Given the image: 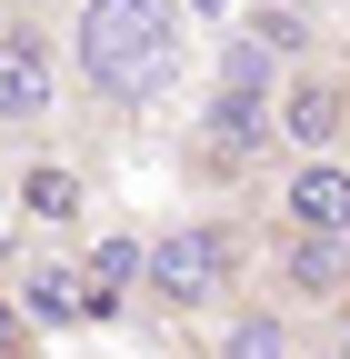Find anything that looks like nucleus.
<instances>
[{
	"label": "nucleus",
	"mask_w": 350,
	"mask_h": 359,
	"mask_svg": "<svg viewBox=\"0 0 350 359\" xmlns=\"http://www.w3.org/2000/svg\"><path fill=\"white\" fill-rule=\"evenodd\" d=\"M250 40H271V50H300V40H311V20H300L290 0H260V11H250Z\"/></svg>",
	"instance_id": "obj_11"
},
{
	"label": "nucleus",
	"mask_w": 350,
	"mask_h": 359,
	"mask_svg": "<svg viewBox=\"0 0 350 359\" xmlns=\"http://www.w3.org/2000/svg\"><path fill=\"white\" fill-rule=\"evenodd\" d=\"M40 110H51V50L11 30L0 40V120H40Z\"/></svg>",
	"instance_id": "obj_5"
},
{
	"label": "nucleus",
	"mask_w": 350,
	"mask_h": 359,
	"mask_svg": "<svg viewBox=\"0 0 350 359\" xmlns=\"http://www.w3.org/2000/svg\"><path fill=\"white\" fill-rule=\"evenodd\" d=\"M280 219H290V230H330V240H350V170L311 160V170L290 180V200H280Z\"/></svg>",
	"instance_id": "obj_4"
},
{
	"label": "nucleus",
	"mask_w": 350,
	"mask_h": 359,
	"mask_svg": "<svg viewBox=\"0 0 350 359\" xmlns=\"http://www.w3.org/2000/svg\"><path fill=\"white\" fill-rule=\"evenodd\" d=\"M20 309H30L40 330H70V320H91V269H30Z\"/></svg>",
	"instance_id": "obj_7"
},
{
	"label": "nucleus",
	"mask_w": 350,
	"mask_h": 359,
	"mask_svg": "<svg viewBox=\"0 0 350 359\" xmlns=\"http://www.w3.org/2000/svg\"><path fill=\"white\" fill-rule=\"evenodd\" d=\"M330 130H340V90H330V80H300V90H280V140L320 150Z\"/></svg>",
	"instance_id": "obj_8"
},
{
	"label": "nucleus",
	"mask_w": 350,
	"mask_h": 359,
	"mask_svg": "<svg viewBox=\"0 0 350 359\" xmlns=\"http://www.w3.org/2000/svg\"><path fill=\"white\" fill-rule=\"evenodd\" d=\"M0 349H20V320H11V309H0Z\"/></svg>",
	"instance_id": "obj_13"
},
{
	"label": "nucleus",
	"mask_w": 350,
	"mask_h": 359,
	"mask_svg": "<svg viewBox=\"0 0 350 359\" xmlns=\"http://www.w3.org/2000/svg\"><path fill=\"white\" fill-rule=\"evenodd\" d=\"M280 269H290V290H340V280H350V259H340V240H330V230H300Z\"/></svg>",
	"instance_id": "obj_9"
},
{
	"label": "nucleus",
	"mask_w": 350,
	"mask_h": 359,
	"mask_svg": "<svg viewBox=\"0 0 350 359\" xmlns=\"http://www.w3.org/2000/svg\"><path fill=\"white\" fill-rule=\"evenodd\" d=\"M80 269H91V320H120V299L141 290V269H150V250H141V240L120 230V240H101L91 259H80Z\"/></svg>",
	"instance_id": "obj_6"
},
{
	"label": "nucleus",
	"mask_w": 350,
	"mask_h": 359,
	"mask_svg": "<svg viewBox=\"0 0 350 359\" xmlns=\"http://www.w3.org/2000/svg\"><path fill=\"white\" fill-rule=\"evenodd\" d=\"M231 280V240L210 230V219H190V230H170L160 250H150V290L170 299V309H190V299H210Z\"/></svg>",
	"instance_id": "obj_3"
},
{
	"label": "nucleus",
	"mask_w": 350,
	"mask_h": 359,
	"mask_svg": "<svg viewBox=\"0 0 350 359\" xmlns=\"http://www.w3.org/2000/svg\"><path fill=\"white\" fill-rule=\"evenodd\" d=\"M20 210H30V219H70V210H80V180H70V170H30V180H20Z\"/></svg>",
	"instance_id": "obj_10"
},
{
	"label": "nucleus",
	"mask_w": 350,
	"mask_h": 359,
	"mask_svg": "<svg viewBox=\"0 0 350 359\" xmlns=\"http://www.w3.org/2000/svg\"><path fill=\"white\" fill-rule=\"evenodd\" d=\"M280 339H290L280 320H240V330H231V349H240V359H260V349H280Z\"/></svg>",
	"instance_id": "obj_12"
},
{
	"label": "nucleus",
	"mask_w": 350,
	"mask_h": 359,
	"mask_svg": "<svg viewBox=\"0 0 350 359\" xmlns=\"http://www.w3.org/2000/svg\"><path fill=\"white\" fill-rule=\"evenodd\" d=\"M181 60V20L170 0H91L80 11V70L91 90H120V100H150Z\"/></svg>",
	"instance_id": "obj_1"
},
{
	"label": "nucleus",
	"mask_w": 350,
	"mask_h": 359,
	"mask_svg": "<svg viewBox=\"0 0 350 359\" xmlns=\"http://www.w3.org/2000/svg\"><path fill=\"white\" fill-rule=\"evenodd\" d=\"M200 140L221 160H250L271 140V40H231L221 50V80H210V100H200Z\"/></svg>",
	"instance_id": "obj_2"
}]
</instances>
